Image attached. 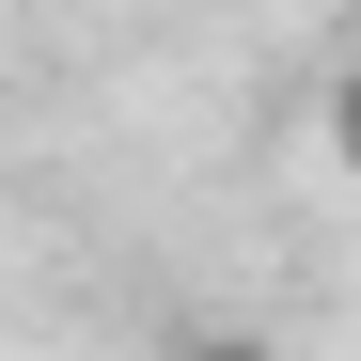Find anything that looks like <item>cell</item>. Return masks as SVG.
<instances>
[{"label": "cell", "instance_id": "cell-2", "mask_svg": "<svg viewBox=\"0 0 361 361\" xmlns=\"http://www.w3.org/2000/svg\"><path fill=\"white\" fill-rule=\"evenodd\" d=\"M173 361H267V345H235V330H220V345H173Z\"/></svg>", "mask_w": 361, "mask_h": 361}, {"label": "cell", "instance_id": "cell-1", "mask_svg": "<svg viewBox=\"0 0 361 361\" xmlns=\"http://www.w3.org/2000/svg\"><path fill=\"white\" fill-rule=\"evenodd\" d=\"M330 157H345V173H361V63H345V79H330Z\"/></svg>", "mask_w": 361, "mask_h": 361}]
</instances>
